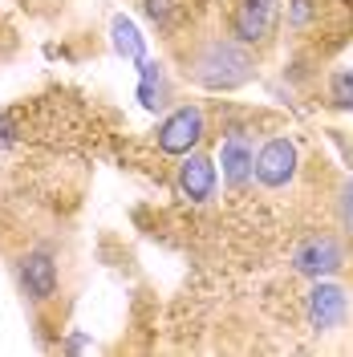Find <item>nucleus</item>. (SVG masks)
I'll use <instances>...</instances> for the list:
<instances>
[{
    "instance_id": "obj_1",
    "label": "nucleus",
    "mask_w": 353,
    "mask_h": 357,
    "mask_svg": "<svg viewBox=\"0 0 353 357\" xmlns=\"http://www.w3.org/2000/svg\"><path fill=\"white\" fill-rule=\"evenodd\" d=\"M252 69H256V57L236 37H207L191 45V53L183 57V73L203 89H236L252 77Z\"/></svg>"
},
{
    "instance_id": "obj_2",
    "label": "nucleus",
    "mask_w": 353,
    "mask_h": 357,
    "mask_svg": "<svg viewBox=\"0 0 353 357\" xmlns=\"http://www.w3.org/2000/svg\"><path fill=\"white\" fill-rule=\"evenodd\" d=\"M276 21H280V0H236L232 4V37L248 49L272 41Z\"/></svg>"
},
{
    "instance_id": "obj_3",
    "label": "nucleus",
    "mask_w": 353,
    "mask_h": 357,
    "mask_svg": "<svg viewBox=\"0 0 353 357\" xmlns=\"http://www.w3.org/2000/svg\"><path fill=\"white\" fill-rule=\"evenodd\" d=\"M292 268L301 276H313V280L333 276V272L345 268V248H341V240H333V236H309L305 244L292 252Z\"/></svg>"
},
{
    "instance_id": "obj_4",
    "label": "nucleus",
    "mask_w": 353,
    "mask_h": 357,
    "mask_svg": "<svg viewBox=\"0 0 353 357\" xmlns=\"http://www.w3.org/2000/svg\"><path fill=\"white\" fill-rule=\"evenodd\" d=\"M203 138V110L199 106H179L175 114H167V122L158 126V151L167 155H187L195 151Z\"/></svg>"
},
{
    "instance_id": "obj_5",
    "label": "nucleus",
    "mask_w": 353,
    "mask_h": 357,
    "mask_svg": "<svg viewBox=\"0 0 353 357\" xmlns=\"http://www.w3.org/2000/svg\"><path fill=\"white\" fill-rule=\"evenodd\" d=\"M220 167H223V183L227 187H248V178H256V146H252V138L240 130H232L223 138L220 146Z\"/></svg>"
},
{
    "instance_id": "obj_6",
    "label": "nucleus",
    "mask_w": 353,
    "mask_h": 357,
    "mask_svg": "<svg viewBox=\"0 0 353 357\" xmlns=\"http://www.w3.org/2000/svg\"><path fill=\"white\" fill-rule=\"evenodd\" d=\"M296 175V142L292 138H272L256 155V178L264 187H285Z\"/></svg>"
},
{
    "instance_id": "obj_7",
    "label": "nucleus",
    "mask_w": 353,
    "mask_h": 357,
    "mask_svg": "<svg viewBox=\"0 0 353 357\" xmlns=\"http://www.w3.org/2000/svg\"><path fill=\"white\" fill-rule=\"evenodd\" d=\"M179 195L191 203H207L216 195V162L207 155H195V151H187L183 162H179Z\"/></svg>"
},
{
    "instance_id": "obj_8",
    "label": "nucleus",
    "mask_w": 353,
    "mask_h": 357,
    "mask_svg": "<svg viewBox=\"0 0 353 357\" xmlns=\"http://www.w3.org/2000/svg\"><path fill=\"white\" fill-rule=\"evenodd\" d=\"M309 325L313 329H337L341 321H345V312H350V296H345V289H337V284H329L325 276L317 280V289L309 292Z\"/></svg>"
},
{
    "instance_id": "obj_9",
    "label": "nucleus",
    "mask_w": 353,
    "mask_h": 357,
    "mask_svg": "<svg viewBox=\"0 0 353 357\" xmlns=\"http://www.w3.org/2000/svg\"><path fill=\"white\" fill-rule=\"evenodd\" d=\"M21 284L33 301H49L57 292V264L49 252H29L21 260Z\"/></svg>"
},
{
    "instance_id": "obj_10",
    "label": "nucleus",
    "mask_w": 353,
    "mask_h": 357,
    "mask_svg": "<svg viewBox=\"0 0 353 357\" xmlns=\"http://www.w3.org/2000/svg\"><path fill=\"white\" fill-rule=\"evenodd\" d=\"M138 69H142V86H138V102L147 106V110H163L167 106V82H163V66H155V61H138Z\"/></svg>"
},
{
    "instance_id": "obj_11",
    "label": "nucleus",
    "mask_w": 353,
    "mask_h": 357,
    "mask_svg": "<svg viewBox=\"0 0 353 357\" xmlns=\"http://www.w3.org/2000/svg\"><path fill=\"white\" fill-rule=\"evenodd\" d=\"M110 33H114V49H118L126 61H142V57H147V41L138 37L134 21H126V17H114Z\"/></svg>"
},
{
    "instance_id": "obj_12",
    "label": "nucleus",
    "mask_w": 353,
    "mask_h": 357,
    "mask_svg": "<svg viewBox=\"0 0 353 357\" xmlns=\"http://www.w3.org/2000/svg\"><path fill=\"white\" fill-rule=\"evenodd\" d=\"M142 8L158 29H175L187 17V0H142Z\"/></svg>"
},
{
    "instance_id": "obj_13",
    "label": "nucleus",
    "mask_w": 353,
    "mask_h": 357,
    "mask_svg": "<svg viewBox=\"0 0 353 357\" xmlns=\"http://www.w3.org/2000/svg\"><path fill=\"white\" fill-rule=\"evenodd\" d=\"M329 98H333V106L353 110V73L350 69H341V73H333L329 77Z\"/></svg>"
},
{
    "instance_id": "obj_14",
    "label": "nucleus",
    "mask_w": 353,
    "mask_h": 357,
    "mask_svg": "<svg viewBox=\"0 0 353 357\" xmlns=\"http://www.w3.org/2000/svg\"><path fill=\"white\" fill-rule=\"evenodd\" d=\"M337 211H341V223L353 231V178L341 187V199H337Z\"/></svg>"
},
{
    "instance_id": "obj_15",
    "label": "nucleus",
    "mask_w": 353,
    "mask_h": 357,
    "mask_svg": "<svg viewBox=\"0 0 353 357\" xmlns=\"http://www.w3.org/2000/svg\"><path fill=\"white\" fill-rule=\"evenodd\" d=\"M13 138V122H8V114H0V146Z\"/></svg>"
}]
</instances>
